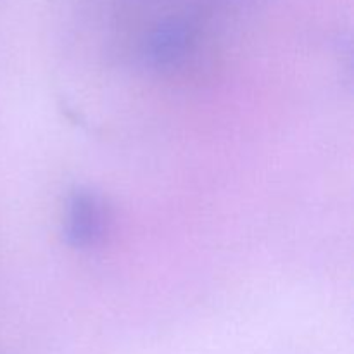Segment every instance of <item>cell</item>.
Returning <instances> with one entry per match:
<instances>
[{"label": "cell", "instance_id": "obj_2", "mask_svg": "<svg viewBox=\"0 0 354 354\" xmlns=\"http://www.w3.org/2000/svg\"><path fill=\"white\" fill-rule=\"evenodd\" d=\"M194 41V31L187 21L168 19L158 24L144 41L145 64L156 69H166L180 64L189 54Z\"/></svg>", "mask_w": 354, "mask_h": 354}, {"label": "cell", "instance_id": "obj_1", "mask_svg": "<svg viewBox=\"0 0 354 354\" xmlns=\"http://www.w3.org/2000/svg\"><path fill=\"white\" fill-rule=\"evenodd\" d=\"M107 232V207L92 189L78 187L69 194L64 209V241L69 248L88 251L102 242Z\"/></svg>", "mask_w": 354, "mask_h": 354}]
</instances>
